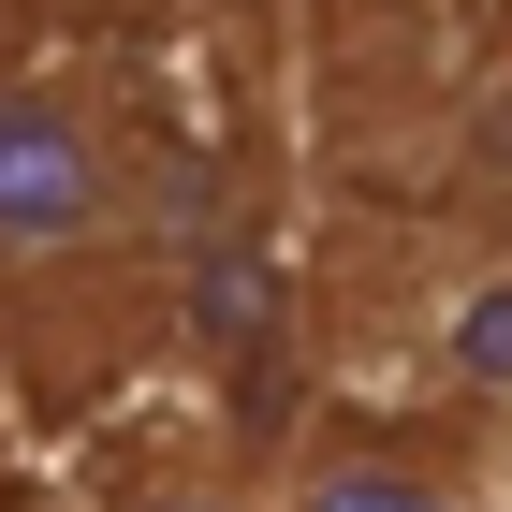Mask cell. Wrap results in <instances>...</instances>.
I'll return each mask as SVG.
<instances>
[{
  "label": "cell",
  "instance_id": "3957f363",
  "mask_svg": "<svg viewBox=\"0 0 512 512\" xmlns=\"http://www.w3.org/2000/svg\"><path fill=\"white\" fill-rule=\"evenodd\" d=\"M439 352H454V381H469V395H498V410H512V278L454 293V337H439Z\"/></svg>",
  "mask_w": 512,
  "mask_h": 512
},
{
  "label": "cell",
  "instance_id": "6da1fadb",
  "mask_svg": "<svg viewBox=\"0 0 512 512\" xmlns=\"http://www.w3.org/2000/svg\"><path fill=\"white\" fill-rule=\"evenodd\" d=\"M118 235V147L59 88H0V264H74Z\"/></svg>",
  "mask_w": 512,
  "mask_h": 512
},
{
  "label": "cell",
  "instance_id": "277c9868",
  "mask_svg": "<svg viewBox=\"0 0 512 512\" xmlns=\"http://www.w3.org/2000/svg\"><path fill=\"white\" fill-rule=\"evenodd\" d=\"M118 512H235V498H205V483H161V498H118Z\"/></svg>",
  "mask_w": 512,
  "mask_h": 512
},
{
  "label": "cell",
  "instance_id": "7a4b0ae2",
  "mask_svg": "<svg viewBox=\"0 0 512 512\" xmlns=\"http://www.w3.org/2000/svg\"><path fill=\"white\" fill-rule=\"evenodd\" d=\"M293 512H454V483L410 469V454H337V469H308Z\"/></svg>",
  "mask_w": 512,
  "mask_h": 512
}]
</instances>
